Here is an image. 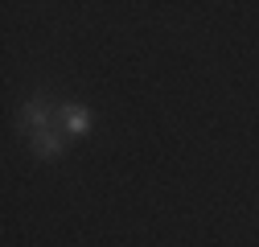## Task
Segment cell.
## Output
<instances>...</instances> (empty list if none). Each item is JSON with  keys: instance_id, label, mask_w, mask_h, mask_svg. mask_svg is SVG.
Returning a JSON list of instances; mask_svg holds the SVG:
<instances>
[{"instance_id": "cell-2", "label": "cell", "mask_w": 259, "mask_h": 247, "mask_svg": "<svg viewBox=\"0 0 259 247\" xmlns=\"http://www.w3.org/2000/svg\"><path fill=\"white\" fill-rule=\"evenodd\" d=\"M62 119H66V132H70V136H78V132L91 128V115H87L78 103H66V107H62Z\"/></svg>"}, {"instance_id": "cell-1", "label": "cell", "mask_w": 259, "mask_h": 247, "mask_svg": "<svg viewBox=\"0 0 259 247\" xmlns=\"http://www.w3.org/2000/svg\"><path fill=\"white\" fill-rule=\"evenodd\" d=\"M58 115H62V107H50V103H41V99H33V103L21 107V128H25L29 144H33V152H37V157H46V161L62 157V128H58Z\"/></svg>"}]
</instances>
